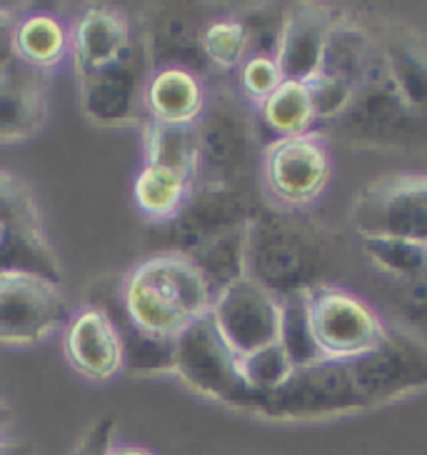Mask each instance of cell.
Returning a JSON list of instances; mask_svg holds the SVG:
<instances>
[{"label": "cell", "mask_w": 427, "mask_h": 455, "mask_svg": "<svg viewBox=\"0 0 427 455\" xmlns=\"http://www.w3.org/2000/svg\"><path fill=\"white\" fill-rule=\"evenodd\" d=\"M340 238L307 211L263 203L245 230V278L278 298L307 293L328 283Z\"/></svg>", "instance_id": "6da1fadb"}, {"label": "cell", "mask_w": 427, "mask_h": 455, "mask_svg": "<svg viewBox=\"0 0 427 455\" xmlns=\"http://www.w3.org/2000/svg\"><path fill=\"white\" fill-rule=\"evenodd\" d=\"M118 300L143 333L175 340L210 310L213 288L186 255L161 251L118 275Z\"/></svg>", "instance_id": "7a4b0ae2"}, {"label": "cell", "mask_w": 427, "mask_h": 455, "mask_svg": "<svg viewBox=\"0 0 427 455\" xmlns=\"http://www.w3.org/2000/svg\"><path fill=\"white\" fill-rule=\"evenodd\" d=\"M198 146V183L250 186L265 143L253 106L227 81H208V98L193 125Z\"/></svg>", "instance_id": "3957f363"}, {"label": "cell", "mask_w": 427, "mask_h": 455, "mask_svg": "<svg viewBox=\"0 0 427 455\" xmlns=\"http://www.w3.org/2000/svg\"><path fill=\"white\" fill-rule=\"evenodd\" d=\"M320 133L358 148L407 150L427 146V118L402 100L375 43L370 68L352 100L333 123L322 125Z\"/></svg>", "instance_id": "277c9868"}, {"label": "cell", "mask_w": 427, "mask_h": 455, "mask_svg": "<svg viewBox=\"0 0 427 455\" xmlns=\"http://www.w3.org/2000/svg\"><path fill=\"white\" fill-rule=\"evenodd\" d=\"M153 70L155 55L150 45L146 15L140 11V23L125 53L95 73L75 76V100L83 121L103 131H140L147 123L143 100Z\"/></svg>", "instance_id": "5b68a950"}, {"label": "cell", "mask_w": 427, "mask_h": 455, "mask_svg": "<svg viewBox=\"0 0 427 455\" xmlns=\"http://www.w3.org/2000/svg\"><path fill=\"white\" fill-rule=\"evenodd\" d=\"M173 375L201 398L257 413L260 401L242 375V358L227 346L210 310L175 338Z\"/></svg>", "instance_id": "8992f818"}, {"label": "cell", "mask_w": 427, "mask_h": 455, "mask_svg": "<svg viewBox=\"0 0 427 455\" xmlns=\"http://www.w3.org/2000/svg\"><path fill=\"white\" fill-rule=\"evenodd\" d=\"M257 173L265 203L285 211H307L320 201L333 175L328 138L315 128L310 133L267 140Z\"/></svg>", "instance_id": "52a82bcc"}, {"label": "cell", "mask_w": 427, "mask_h": 455, "mask_svg": "<svg viewBox=\"0 0 427 455\" xmlns=\"http://www.w3.org/2000/svg\"><path fill=\"white\" fill-rule=\"evenodd\" d=\"M63 283L30 270H0V346L33 348L70 318Z\"/></svg>", "instance_id": "ba28073f"}, {"label": "cell", "mask_w": 427, "mask_h": 455, "mask_svg": "<svg viewBox=\"0 0 427 455\" xmlns=\"http://www.w3.org/2000/svg\"><path fill=\"white\" fill-rule=\"evenodd\" d=\"M368 411L352 380L345 358H322L300 365L281 388L260 403V418L267 420H320L328 415Z\"/></svg>", "instance_id": "9c48e42d"}, {"label": "cell", "mask_w": 427, "mask_h": 455, "mask_svg": "<svg viewBox=\"0 0 427 455\" xmlns=\"http://www.w3.org/2000/svg\"><path fill=\"white\" fill-rule=\"evenodd\" d=\"M0 270H30L53 281L63 275L38 196L11 168H0Z\"/></svg>", "instance_id": "30bf717a"}, {"label": "cell", "mask_w": 427, "mask_h": 455, "mask_svg": "<svg viewBox=\"0 0 427 455\" xmlns=\"http://www.w3.org/2000/svg\"><path fill=\"white\" fill-rule=\"evenodd\" d=\"M265 198H260L250 186H225V183H195L190 198L180 208L165 230V251L193 255L202 245L248 228Z\"/></svg>", "instance_id": "8fae6325"}, {"label": "cell", "mask_w": 427, "mask_h": 455, "mask_svg": "<svg viewBox=\"0 0 427 455\" xmlns=\"http://www.w3.org/2000/svg\"><path fill=\"white\" fill-rule=\"evenodd\" d=\"M373 55L375 38L368 20L343 11L325 43L320 70L307 83L318 113V125L333 123L345 110L365 78Z\"/></svg>", "instance_id": "7c38bea8"}, {"label": "cell", "mask_w": 427, "mask_h": 455, "mask_svg": "<svg viewBox=\"0 0 427 455\" xmlns=\"http://www.w3.org/2000/svg\"><path fill=\"white\" fill-rule=\"evenodd\" d=\"M350 215L360 238L385 235L427 243V173L370 180L355 196Z\"/></svg>", "instance_id": "4fadbf2b"}, {"label": "cell", "mask_w": 427, "mask_h": 455, "mask_svg": "<svg viewBox=\"0 0 427 455\" xmlns=\"http://www.w3.org/2000/svg\"><path fill=\"white\" fill-rule=\"evenodd\" d=\"M310 323L322 358H355L387 335L365 298L330 283L310 291Z\"/></svg>", "instance_id": "5bb4252c"}, {"label": "cell", "mask_w": 427, "mask_h": 455, "mask_svg": "<svg viewBox=\"0 0 427 455\" xmlns=\"http://www.w3.org/2000/svg\"><path fill=\"white\" fill-rule=\"evenodd\" d=\"M345 361L365 408L427 388V346L413 335L387 331L373 350Z\"/></svg>", "instance_id": "9a60e30c"}, {"label": "cell", "mask_w": 427, "mask_h": 455, "mask_svg": "<svg viewBox=\"0 0 427 455\" xmlns=\"http://www.w3.org/2000/svg\"><path fill=\"white\" fill-rule=\"evenodd\" d=\"M210 313L227 346L241 358L281 343V298L250 278L220 288Z\"/></svg>", "instance_id": "2e32d148"}, {"label": "cell", "mask_w": 427, "mask_h": 455, "mask_svg": "<svg viewBox=\"0 0 427 455\" xmlns=\"http://www.w3.org/2000/svg\"><path fill=\"white\" fill-rule=\"evenodd\" d=\"M60 350L67 365L93 383H106L125 373V350L115 323L93 300L70 313L60 331Z\"/></svg>", "instance_id": "e0dca14e"}, {"label": "cell", "mask_w": 427, "mask_h": 455, "mask_svg": "<svg viewBox=\"0 0 427 455\" xmlns=\"http://www.w3.org/2000/svg\"><path fill=\"white\" fill-rule=\"evenodd\" d=\"M140 11L113 3H91L70 20V60L75 76L95 73L118 60L133 41Z\"/></svg>", "instance_id": "ac0fdd59"}, {"label": "cell", "mask_w": 427, "mask_h": 455, "mask_svg": "<svg viewBox=\"0 0 427 455\" xmlns=\"http://www.w3.org/2000/svg\"><path fill=\"white\" fill-rule=\"evenodd\" d=\"M343 11L322 3H295L282 13L275 60L285 81L310 83L320 70L330 30Z\"/></svg>", "instance_id": "d6986e66"}, {"label": "cell", "mask_w": 427, "mask_h": 455, "mask_svg": "<svg viewBox=\"0 0 427 455\" xmlns=\"http://www.w3.org/2000/svg\"><path fill=\"white\" fill-rule=\"evenodd\" d=\"M368 26L402 100L427 118V33L390 18H370Z\"/></svg>", "instance_id": "ffe728a7"}, {"label": "cell", "mask_w": 427, "mask_h": 455, "mask_svg": "<svg viewBox=\"0 0 427 455\" xmlns=\"http://www.w3.org/2000/svg\"><path fill=\"white\" fill-rule=\"evenodd\" d=\"M51 113V76L13 60L0 70V146L38 135Z\"/></svg>", "instance_id": "44dd1931"}, {"label": "cell", "mask_w": 427, "mask_h": 455, "mask_svg": "<svg viewBox=\"0 0 427 455\" xmlns=\"http://www.w3.org/2000/svg\"><path fill=\"white\" fill-rule=\"evenodd\" d=\"M143 15L155 55V68L183 66L210 81L201 53V30L208 15L193 11L190 5H158L155 11H143Z\"/></svg>", "instance_id": "7402d4cb"}, {"label": "cell", "mask_w": 427, "mask_h": 455, "mask_svg": "<svg viewBox=\"0 0 427 455\" xmlns=\"http://www.w3.org/2000/svg\"><path fill=\"white\" fill-rule=\"evenodd\" d=\"M208 98V81L195 70L183 66H158L146 88L147 121L193 128L201 118Z\"/></svg>", "instance_id": "603a6c76"}, {"label": "cell", "mask_w": 427, "mask_h": 455, "mask_svg": "<svg viewBox=\"0 0 427 455\" xmlns=\"http://www.w3.org/2000/svg\"><path fill=\"white\" fill-rule=\"evenodd\" d=\"M91 300L103 306L110 313L121 333L123 350H125V373L135 375H173L175 340L155 338L143 333L138 325L128 321L118 300V275L100 278L91 291Z\"/></svg>", "instance_id": "cb8c5ba5"}, {"label": "cell", "mask_w": 427, "mask_h": 455, "mask_svg": "<svg viewBox=\"0 0 427 455\" xmlns=\"http://www.w3.org/2000/svg\"><path fill=\"white\" fill-rule=\"evenodd\" d=\"M198 175L178 165L143 163L135 175L133 203L138 213L153 226H168L190 198Z\"/></svg>", "instance_id": "d4e9b609"}, {"label": "cell", "mask_w": 427, "mask_h": 455, "mask_svg": "<svg viewBox=\"0 0 427 455\" xmlns=\"http://www.w3.org/2000/svg\"><path fill=\"white\" fill-rule=\"evenodd\" d=\"M13 55L23 66L53 73L70 58V20L51 11H26L13 30Z\"/></svg>", "instance_id": "484cf974"}, {"label": "cell", "mask_w": 427, "mask_h": 455, "mask_svg": "<svg viewBox=\"0 0 427 455\" xmlns=\"http://www.w3.org/2000/svg\"><path fill=\"white\" fill-rule=\"evenodd\" d=\"M201 53L215 81L238 73L250 55V38L241 13L208 15L201 30Z\"/></svg>", "instance_id": "4316f807"}, {"label": "cell", "mask_w": 427, "mask_h": 455, "mask_svg": "<svg viewBox=\"0 0 427 455\" xmlns=\"http://www.w3.org/2000/svg\"><path fill=\"white\" fill-rule=\"evenodd\" d=\"M255 113H257L260 128L273 138L310 133L318 125V113H315V103H312L307 83L282 81L278 91L270 95L263 106L255 108Z\"/></svg>", "instance_id": "83f0119b"}, {"label": "cell", "mask_w": 427, "mask_h": 455, "mask_svg": "<svg viewBox=\"0 0 427 455\" xmlns=\"http://www.w3.org/2000/svg\"><path fill=\"white\" fill-rule=\"evenodd\" d=\"M362 258L383 281H410L427 273V243L407 238H360Z\"/></svg>", "instance_id": "f1b7e54d"}, {"label": "cell", "mask_w": 427, "mask_h": 455, "mask_svg": "<svg viewBox=\"0 0 427 455\" xmlns=\"http://www.w3.org/2000/svg\"><path fill=\"white\" fill-rule=\"evenodd\" d=\"M281 346L295 368L322 361L310 323V291L281 298Z\"/></svg>", "instance_id": "f546056e"}, {"label": "cell", "mask_w": 427, "mask_h": 455, "mask_svg": "<svg viewBox=\"0 0 427 455\" xmlns=\"http://www.w3.org/2000/svg\"><path fill=\"white\" fill-rule=\"evenodd\" d=\"M143 140V163H165L178 165L198 175V146L193 128H173L147 121L140 128Z\"/></svg>", "instance_id": "4dcf8cb0"}, {"label": "cell", "mask_w": 427, "mask_h": 455, "mask_svg": "<svg viewBox=\"0 0 427 455\" xmlns=\"http://www.w3.org/2000/svg\"><path fill=\"white\" fill-rule=\"evenodd\" d=\"M293 371L295 365L281 343H273L267 348L255 350L250 355H242V375L260 403L265 401V395H270L273 390L281 388ZM257 411H260V405H257Z\"/></svg>", "instance_id": "1f68e13d"}, {"label": "cell", "mask_w": 427, "mask_h": 455, "mask_svg": "<svg viewBox=\"0 0 427 455\" xmlns=\"http://www.w3.org/2000/svg\"><path fill=\"white\" fill-rule=\"evenodd\" d=\"M238 91L245 98L248 106H263L270 95L278 91L282 78L281 66L273 55H248L245 63L238 68Z\"/></svg>", "instance_id": "d6a6232c"}, {"label": "cell", "mask_w": 427, "mask_h": 455, "mask_svg": "<svg viewBox=\"0 0 427 455\" xmlns=\"http://www.w3.org/2000/svg\"><path fill=\"white\" fill-rule=\"evenodd\" d=\"M383 291L405 325L427 331V273L410 281H383Z\"/></svg>", "instance_id": "836d02e7"}, {"label": "cell", "mask_w": 427, "mask_h": 455, "mask_svg": "<svg viewBox=\"0 0 427 455\" xmlns=\"http://www.w3.org/2000/svg\"><path fill=\"white\" fill-rule=\"evenodd\" d=\"M118 441V423L113 418H98L75 438L66 455H106Z\"/></svg>", "instance_id": "e575fe53"}, {"label": "cell", "mask_w": 427, "mask_h": 455, "mask_svg": "<svg viewBox=\"0 0 427 455\" xmlns=\"http://www.w3.org/2000/svg\"><path fill=\"white\" fill-rule=\"evenodd\" d=\"M18 15L11 8L0 5V70L8 68L15 60L13 55V30L18 23Z\"/></svg>", "instance_id": "d590c367"}, {"label": "cell", "mask_w": 427, "mask_h": 455, "mask_svg": "<svg viewBox=\"0 0 427 455\" xmlns=\"http://www.w3.org/2000/svg\"><path fill=\"white\" fill-rule=\"evenodd\" d=\"M0 455H36L33 443L23 441V438H13V435H0Z\"/></svg>", "instance_id": "8d00e7d4"}, {"label": "cell", "mask_w": 427, "mask_h": 455, "mask_svg": "<svg viewBox=\"0 0 427 455\" xmlns=\"http://www.w3.org/2000/svg\"><path fill=\"white\" fill-rule=\"evenodd\" d=\"M106 455H155L150 448H143V445H135V443H121L115 441L110 448H107Z\"/></svg>", "instance_id": "74e56055"}, {"label": "cell", "mask_w": 427, "mask_h": 455, "mask_svg": "<svg viewBox=\"0 0 427 455\" xmlns=\"http://www.w3.org/2000/svg\"><path fill=\"white\" fill-rule=\"evenodd\" d=\"M11 423H13V408H11V403L0 395V435L8 433V426H11Z\"/></svg>", "instance_id": "f35d334b"}]
</instances>
